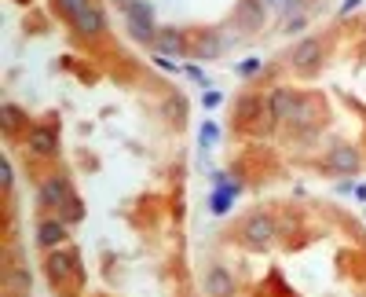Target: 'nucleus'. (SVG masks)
<instances>
[{"instance_id":"1","label":"nucleus","mask_w":366,"mask_h":297,"mask_svg":"<svg viewBox=\"0 0 366 297\" xmlns=\"http://www.w3.org/2000/svg\"><path fill=\"white\" fill-rule=\"evenodd\" d=\"M125 19H128V34H132L139 45H154V40H158L154 12H150V4H143V0L128 4V8H125Z\"/></svg>"},{"instance_id":"2","label":"nucleus","mask_w":366,"mask_h":297,"mask_svg":"<svg viewBox=\"0 0 366 297\" xmlns=\"http://www.w3.org/2000/svg\"><path fill=\"white\" fill-rule=\"evenodd\" d=\"M275 239H278V228H275V220L267 213H253V217L242 220V242L245 246L264 250V246H271Z\"/></svg>"},{"instance_id":"3","label":"nucleus","mask_w":366,"mask_h":297,"mask_svg":"<svg viewBox=\"0 0 366 297\" xmlns=\"http://www.w3.org/2000/svg\"><path fill=\"white\" fill-rule=\"evenodd\" d=\"M326 169L330 173H341V176H355L363 169V154L352 143H333L326 151Z\"/></svg>"},{"instance_id":"4","label":"nucleus","mask_w":366,"mask_h":297,"mask_svg":"<svg viewBox=\"0 0 366 297\" xmlns=\"http://www.w3.org/2000/svg\"><path fill=\"white\" fill-rule=\"evenodd\" d=\"M45 272H48V279L56 286H66L73 279V272H77V253L73 250H48Z\"/></svg>"},{"instance_id":"5","label":"nucleus","mask_w":366,"mask_h":297,"mask_svg":"<svg viewBox=\"0 0 366 297\" xmlns=\"http://www.w3.org/2000/svg\"><path fill=\"white\" fill-rule=\"evenodd\" d=\"M297 107H300V95L293 88H271V95H267V114L275 121H293Z\"/></svg>"},{"instance_id":"6","label":"nucleus","mask_w":366,"mask_h":297,"mask_svg":"<svg viewBox=\"0 0 366 297\" xmlns=\"http://www.w3.org/2000/svg\"><path fill=\"white\" fill-rule=\"evenodd\" d=\"M289 62H293V70H300V73L315 70L322 62V40L319 37H304L293 51H289Z\"/></svg>"},{"instance_id":"7","label":"nucleus","mask_w":366,"mask_h":297,"mask_svg":"<svg viewBox=\"0 0 366 297\" xmlns=\"http://www.w3.org/2000/svg\"><path fill=\"white\" fill-rule=\"evenodd\" d=\"M37 195H40V202H45V206L62 209V206L70 202L73 191H70V180H66V176H48V180H40V191H37Z\"/></svg>"},{"instance_id":"8","label":"nucleus","mask_w":366,"mask_h":297,"mask_svg":"<svg viewBox=\"0 0 366 297\" xmlns=\"http://www.w3.org/2000/svg\"><path fill=\"white\" fill-rule=\"evenodd\" d=\"M234 26H239L242 34H256V29L264 26V0H239V8H234Z\"/></svg>"},{"instance_id":"9","label":"nucleus","mask_w":366,"mask_h":297,"mask_svg":"<svg viewBox=\"0 0 366 297\" xmlns=\"http://www.w3.org/2000/svg\"><path fill=\"white\" fill-rule=\"evenodd\" d=\"M26 147H29L34 154H40V158H51V154L59 151V136H56L51 125H37V129H29Z\"/></svg>"},{"instance_id":"10","label":"nucleus","mask_w":366,"mask_h":297,"mask_svg":"<svg viewBox=\"0 0 366 297\" xmlns=\"http://www.w3.org/2000/svg\"><path fill=\"white\" fill-rule=\"evenodd\" d=\"M206 294L209 297H231L234 294V275L223 268V264H212L206 275Z\"/></svg>"},{"instance_id":"11","label":"nucleus","mask_w":366,"mask_h":297,"mask_svg":"<svg viewBox=\"0 0 366 297\" xmlns=\"http://www.w3.org/2000/svg\"><path fill=\"white\" fill-rule=\"evenodd\" d=\"M37 242H40L45 250L62 246V242H66V224H62L59 217H56V220H40V224H37Z\"/></svg>"},{"instance_id":"12","label":"nucleus","mask_w":366,"mask_h":297,"mask_svg":"<svg viewBox=\"0 0 366 297\" xmlns=\"http://www.w3.org/2000/svg\"><path fill=\"white\" fill-rule=\"evenodd\" d=\"M70 26H73V34H81V37H99V34H103V26H106V19H103L99 8H88V12L77 15Z\"/></svg>"},{"instance_id":"13","label":"nucleus","mask_w":366,"mask_h":297,"mask_svg":"<svg viewBox=\"0 0 366 297\" xmlns=\"http://www.w3.org/2000/svg\"><path fill=\"white\" fill-rule=\"evenodd\" d=\"M158 51L161 56H183L187 51V37L180 34V29H158Z\"/></svg>"},{"instance_id":"14","label":"nucleus","mask_w":366,"mask_h":297,"mask_svg":"<svg viewBox=\"0 0 366 297\" xmlns=\"http://www.w3.org/2000/svg\"><path fill=\"white\" fill-rule=\"evenodd\" d=\"M231 45V37H223V34H206L202 37V45H198V56L202 59H212V56H220L223 48Z\"/></svg>"},{"instance_id":"15","label":"nucleus","mask_w":366,"mask_h":297,"mask_svg":"<svg viewBox=\"0 0 366 297\" xmlns=\"http://www.w3.org/2000/svg\"><path fill=\"white\" fill-rule=\"evenodd\" d=\"M51 4H56V12H59L62 19H70V23H73L77 15H84L88 8H95L92 0H51Z\"/></svg>"},{"instance_id":"16","label":"nucleus","mask_w":366,"mask_h":297,"mask_svg":"<svg viewBox=\"0 0 366 297\" xmlns=\"http://www.w3.org/2000/svg\"><path fill=\"white\" fill-rule=\"evenodd\" d=\"M319 121V107L315 99H308V95H300V107L293 114V125H315Z\"/></svg>"},{"instance_id":"17","label":"nucleus","mask_w":366,"mask_h":297,"mask_svg":"<svg viewBox=\"0 0 366 297\" xmlns=\"http://www.w3.org/2000/svg\"><path fill=\"white\" fill-rule=\"evenodd\" d=\"M81 217H84V206H81V198H77V195H70V202L59 209V220H62V224H77Z\"/></svg>"},{"instance_id":"18","label":"nucleus","mask_w":366,"mask_h":297,"mask_svg":"<svg viewBox=\"0 0 366 297\" xmlns=\"http://www.w3.org/2000/svg\"><path fill=\"white\" fill-rule=\"evenodd\" d=\"M19 121H26V114H23V110H19V107H15V103H4V129H8V132H12V129H15V125H19Z\"/></svg>"},{"instance_id":"19","label":"nucleus","mask_w":366,"mask_h":297,"mask_svg":"<svg viewBox=\"0 0 366 297\" xmlns=\"http://www.w3.org/2000/svg\"><path fill=\"white\" fill-rule=\"evenodd\" d=\"M12 184H15V169H12V162H8V158H0V187L12 191Z\"/></svg>"},{"instance_id":"20","label":"nucleus","mask_w":366,"mask_h":297,"mask_svg":"<svg viewBox=\"0 0 366 297\" xmlns=\"http://www.w3.org/2000/svg\"><path fill=\"white\" fill-rule=\"evenodd\" d=\"M267 8H275V12H282V15H293L297 8H300V0H264Z\"/></svg>"},{"instance_id":"21","label":"nucleus","mask_w":366,"mask_h":297,"mask_svg":"<svg viewBox=\"0 0 366 297\" xmlns=\"http://www.w3.org/2000/svg\"><path fill=\"white\" fill-rule=\"evenodd\" d=\"M217 140H220V129L212 121H206V125H202V147H212Z\"/></svg>"},{"instance_id":"22","label":"nucleus","mask_w":366,"mask_h":297,"mask_svg":"<svg viewBox=\"0 0 366 297\" xmlns=\"http://www.w3.org/2000/svg\"><path fill=\"white\" fill-rule=\"evenodd\" d=\"M234 70H239L242 78H253V73H260V70H264V62H260V59H245V62H239Z\"/></svg>"},{"instance_id":"23","label":"nucleus","mask_w":366,"mask_h":297,"mask_svg":"<svg viewBox=\"0 0 366 297\" xmlns=\"http://www.w3.org/2000/svg\"><path fill=\"white\" fill-rule=\"evenodd\" d=\"M359 4H363V0H344V4H341V12H337V15H341V19H344V15H352V12H355V8H359Z\"/></svg>"},{"instance_id":"24","label":"nucleus","mask_w":366,"mask_h":297,"mask_svg":"<svg viewBox=\"0 0 366 297\" xmlns=\"http://www.w3.org/2000/svg\"><path fill=\"white\" fill-rule=\"evenodd\" d=\"M300 26H304V19H300V15H293V19H289V23H286V34H297Z\"/></svg>"},{"instance_id":"25","label":"nucleus","mask_w":366,"mask_h":297,"mask_svg":"<svg viewBox=\"0 0 366 297\" xmlns=\"http://www.w3.org/2000/svg\"><path fill=\"white\" fill-rule=\"evenodd\" d=\"M220 103H223L220 92H206V107H220Z\"/></svg>"},{"instance_id":"26","label":"nucleus","mask_w":366,"mask_h":297,"mask_svg":"<svg viewBox=\"0 0 366 297\" xmlns=\"http://www.w3.org/2000/svg\"><path fill=\"white\" fill-rule=\"evenodd\" d=\"M183 70H187V78H195V81H206V70H202V67H183Z\"/></svg>"},{"instance_id":"27","label":"nucleus","mask_w":366,"mask_h":297,"mask_svg":"<svg viewBox=\"0 0 366 297\" xmlns=\"http://www.w3.org/2000/svg\"><path fill=\"white\" fill-rule=\"evenodd\" d=\"M110 4H117V8H128V4H136V0H110Z\"/></svg>"}]
</instances>
